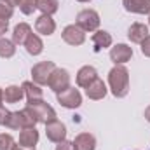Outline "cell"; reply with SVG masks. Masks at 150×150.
Here are the masks:
<instances>
[{
  "label": "cell",
  "mask_w": 150,
  "mask_h": 150,
  "mask_svg": "<svg viewBox=\"0 0 150 150\" xmlns=\"http://www.w3.org/2000/svg\"><path fill=\"white\" fill-rule=\"evenodd\" d=\"M35 2H37V9L42 14L52 16V14L58 12V9H59V2H58V0H35Z\"/></svg>",
  "instance_id": "22"
},
{
  "label": "cell",
  "mask_w": 150,
  "mask_h": 150,
  "mask_svg": "<svg viewBox=\"0 0 150 150\" xmlns=\"http://www.w3.org/2000/svg\"><path fill=\"white\" fill-rule=\"evenodd\" d=\"M61 38L68 44V45H82L86 42V32L79 26V25H68L65 26L63 33H61Z\"/></svg>",
  "instance_id": "7"
},
{
  "label": "cell",
  "mask_w": 150,
  "mask_h": 150,
  "mask_svg": "<svg viewBox=\"0 0 150 150\" xmlns=\"http://www.w3.org/2000/svg\"><path fill=\"white\" fill-rule=\"evenodd\" d=\"M45 136L49 142L52 143H59L63 140H67V126L61 120H52L49 124H45Z\"/></svg>",
  "instance_id": "8"
},
{
  "label": "cell",
  "mask_w": 150,
  "mask_h": 150,
  "mask_svg": "<svg viewBox=\"0 0 150 150\" xmlns=\"http://www.w3.org/2000/svg\"><path fill=\"white\" fill-rule=\"evenodd\" d=\"M9 110H5V107H0V126H5L7 119H9Z\"/></svg>",
  "instance_id": "29"
},
{
  "label": "cell",
  "mask_w": 150,
  "mask_h": 150,
  "mask_svg": "<svg viewBox=\"0 0 150 150\" xmlns=\"http://www.w3.org/2000/svg\"><path fill=\"white\" fill-rule=\"evenodd\" d=\"M100 14L94 9H82L77 14L75 25H79L84 32H96L100 28Z\"/></svg>",
  "instance_id": "3"
},
{
  "label": "cell",
  "mask_w": 150,
  "mask_h": 150,
  "mask_svg": "<svg viewBox=\"0 0 150 150\" xmlns=\"http://www.w3.org/2000/svg\"><path fill=\"white\" fill-rule=\"evenodd\" d=\"M145 119H147V120L150 122V105L147 107V108H145Z\"/></svg>",
  "instance_id": "32"
},
{
  "label": "cell",
  "mask_w": 150,
  "mask_h": 150,
  "mask_svg": "<svg viewBox=\"0 0 150 150\" xmlns=\"http://www.w3.org/2000/svg\"><path fill=\"white\" fill-rule=\"evenodd\" d=\"M149 26L143 25V23H133L127 30V38L133 42V44H142L145 38L149 37Z\"/></svg>",
  "instance_id": "14"
},
{
  "label": "cell",
  "mask_w": 150,
  "mask_h": 150,
  "mask_svg": "<svg viewBox=\"0 0 150 150\" xmlns=\"http://www.w3.org/2000/svg\"><path fill=\"white\" fill-rule=\"evenodd\" d=\"M35 32H37L38 35H45V37L52 35L56 32V23H54L52 16L40 14L37 19H35Z\"/></svg>",
  "instance_id": "10"
},
{
  "label": "cell",
  "mask_w": 150,
  "mask_h": 150,
  "mask_svg": "<svg viewBox=\"0 0 150 150\" xmlns=\"http://www.w3.org/2000/svg\"><path fill=\"white\" fill-rule=\"evenodd\" d=\"M32 35V26L28 23H19L12 30V42L16 45H25V42Z\"/></svg>",
  "instance_id": "17"
},
{
  "label": "cell",
  "mask_w": 150,
  "mask_h": 150,
  "mask_svg": "<svg viewBox=\"0 0 150 150\" xmlns=\"http://www.w3.org/2000/svg\"><path fill=\"white\" fill-rule=\"evenodd\" d=\"M140 45H142V54H143V56H147V58H150V35L145 38Z\"/></svg>",
  "instance_id": "28"
},
{
  "label": "cell",
  "mask_w": 150,
  "mask_h": 150,
  "mask_svg": "<svg viewBox=\"0 0 150 150\" xmlns=\"http://www.w3.org/2000/svg\"><path fill=\"white\" fill-rule=\"evenodd\" d=\"M2 103H4V89L0 87V107H4Z\"/></svg>",
  "instance_id": "33"
},
{
  "label": "cell",
  "mask_w": 150,
  "mask_h": 150,
  "mask_svg": "<svg viewBox=\"0 0 150 150\" xmlns=\"http://www.w3.org/2000/svg\"><path fill=\"white\" fill-rule=\"evenodd\" d=\"M7 30H9V21L0 18V37H2V35H5V33H7Z\"/></svg>",
  "instance_id": "30"
},
{
  "label": "cell",
  "mask_w": 150,
  "mask_h": 150,
  "mask_svg": "<svg viewBox=\"0 0 150 150\" xmlns=\"http://www.w3.org/2000/svg\"><path fill=\"white\" fill-rule=\"evenodd\" d=\"M14 145H16V142L11 134H5V133L0 134V150H12Z\"/></svg>",
  "instance_id": "26"
},
{
  "label": "cell",
  "mask_w": 150,
  "mask_h": 150,
  "mask_svg": "<svg viewBox=\"0 0 150 150\" xmlns=\"http://www.w3.org/2000/svg\"><path fill=\"white\" fill-rule=\"evenodd\" d=\"M5 2H7V4H11V5H14V7H16V5H19V2H21V0H5Z\"/></svg>",
  "instance_id": "31"
},
{
  "label": "cell",
  "mask_w": 150,
  "mask_h": 150,
  "mask_svg": "<svg viewBox=\"0 0 150 150\" xmlns=\"http://www.w3.org/2000/svg\"><path fill=\"white\" fill-rule=\"evenodd\" d=\"M122 5L133 14H150V0H122Z\"/></svg>",
  "instance_id": "16"
},
{
  "label": "cell",
  "mask_w": 150,
  "mask_h": 150,
  "mask_svg": "<svg viewBox=\"0 0 150 150\" xmlns=\"http://www.w3.org/2000/svg\"><path fill=\"white\" fill-rule=\"evenodd\" d=\"M25 96V91L21 86H7L4 91V101L5 103H19Z\"/></svg>",
  "instance_id": "21"
},
{
  "label": "cell",
  "mask_w": 150,
  "mask_h": 150,
  "mask_svg": "<svg viewBox=\"0 0 150 150\" xmlns=\"http://www.w3.org/2000/svg\"><path fill=\"white\" fill-rule=\"evenodd\" d=\"M25 49H26V52L30 56H38L44 51V42H42V38L38 37L37 33H32L28 37V40L25 42Z\"/></svg>",
  "instance_id": "20"
},
{
  "label": "cell",
  "mask_w": 150,
  "mask_h": 150,
  "mask_svg": "<svg viewBox=\"0 0 150 150\" xmlns=\"http://www.w3.org/2000/svg\"><path fill=\"white\" fill-rule=\"evenodd\" d=\"M56 150H77L74 145V142H68V140H63L56 145Z\"/></svg>",
  "instance_id": "27"
},
{
  "label": "cell",
  "mask_w": 150,
  "mask_h": 150,
  "mask_svg": "<svg viewBox=\"0 0 150 150\" xmlns=\"http://www.w3.org/2000/svg\"><path fill=\"white\" fill-rule=\"evenodd\" d=\"M54 68H56L54 61H40L37 65H33V68H32V79H33V82L38 84V86L47 84V80H49V77H51Z\"/></svg>",
  "instance_id": "6"
},
{
  "label": "cell",
  "mask_w": 150,
  "mask_h": 150,
  "mask_svg": "<svg viewBox=\"0 0 150 150\" xmlns=\"http://www.w3.org/2000/svg\"><path fill=\"white\" fill-rule=\"evenodd\" d=\"M16 54V44L5 37H0V58H12Z\"/></svg>",
  "instance_id": "23"
},
{
  "label": "cell",
  "mask_w": 150,
  "mask_h": 150,
  "mask_svg": "<svg viewBox=\"0 0 150 150\" xmlns=\"http://www.w3.org/2000/svg\"><path fill=\"white\" fill-rule=\"evenodd\" d=\"M96 79H98V70H96L94 67L86 65V67H82V68L77 72V86L86 89V87H89V84H93Z\"/></svg>",
  "instance_id": "11"
},
{
  "label": "cell",
  "mask_w": 150,
  "mask_h": 150,
  "mask_svg": "<svg viewBox=\"0 0 150 150\" xmlns=\"http://www.w3.org/2000/svg\"><path fill=\"white\" fill-rule=\"evenodd\" d=\"M23 91H25V96L28 98V101H38V100H42L44 98V91H42V87L35 84V82H30V80H26V82H23Z\"/></svg>",
  "instance_id": "19"
},
{
  "label": "cell",
  "mask_w": 150,
  "mask_h": 150,
  "mask_svg": "<svg viewBox=\"0 0 150 150\" xmlns=\"http://www.w3.org/2000/svg\"><path fill=\"white\" fill-rule=\"evenodd\" d=\"M12 150H35V149H25V147H19V145H14Z\"/></svg>",
  "instance_id": "34"
},
{
  "label": "cell",
  "mask_w": 150,
  "mask_h": 150,
  "mask_svg": "<svg viewBox=\"0 0 150 150\" xmlns=\"http://www.w3.org/2000/svg\"><path fill=\"white\" fill-rule=\"evenodd\" d=\"M77 150H96V138L91 133H80L74 140Z\"/></svg>",
  "instance_id": "18"
},
{
  "label": "cell",
  "mask_w": 150,
  "mask_h": 150,
  "mask_svg": "<svg viewBox=\"0 0 150 150\" xmlns=\"http://www.w3.org/2000/svg\"><path fill=\"white\" fill-rule=\"evenodd\" d=\"M108 86L115 98H126L129 93V70L124 65H115L108 72Z\"/></svg>",
  "instance_id": "1"
},
{
  "label": "cell",
  "mask_w": 150,
  "mask_h": 150,
  "mask_svg": "<svg viewBox=\"0 0 150 150\" xmlns=\"http://www.w3.org/2000/svg\"><path fill=\"white\" fill-rule=\"evenodd\" d=\"M149 25H150V14H149Z\"/></svg>",
  "instance_id": "36"
},
{
  "label": "cell",
  "mask_w": 150,
  "mask_h": 150,
  "mask_svg": "<svg viewBox=\"0 0 150 150\" xmlns=\"http://www.w3.org/2000/svg\"><path fill=\"white\" fill-rule=\"evenodd\" d=\"M12 14H14V5L7 4L5 0H0V18L9 21L12 18Z\"/></svg>",
  "instance_id": "25"
},
{
  "label": "cell",
  "mask_w": 150,
  "mask_h": 150,
  "mask_svg": "<svg viewBox=\"0 0 150 150\" xmlns=\"http://www.w3.org/2000/svg\"><path fill=\"white\" fill-rule=\"evenodd\" d=\"M56 98H58V103L63 108H68V110H75V108H79L82 105V94H80L79 89H75L74 86H70L65 91L58 93Z\"/></svg>",
  "instance_id": "4"
},
{
  "label": "cell",
  "mask_w": 150,
  "mask_h": 150,
  "mask_svg": "<svg viewBox=\"0 0 150 150\" xmlns=\"http://www.w3.org/2000/svg\"><path fill=\"white\" fill-rule=\"evenodd\" d=\"M79 2H82V4H86V2H91V0H79Z\"/></svg>",
  "instance_id": "35"
},
{
  "label": "cell",
  "mask_w": 150,
  "mask_h": 150,
  "mask_svg": "<svg viewBox=\"0 0 150 150\" xmlns=\"http://www.w3.org/2000/svg\"><path fill=\"white\" fill-rule=\"evenodd\" d=\"M107 84L98 77L93 84H89V87H86V96L89 98V100H94V101H98V100H103L105 96H107Z\"/></svg>",
  "instance_id": "13"
},
{
  "label": "cell",
  "mask_w": 150,
  "mask_h": 150,
  "mask_svg": "<svg viewBox=\"0 0 150 150\" xmlns=\"http://www.w3.org/2000/svg\"><path fill=\"white\" fill-rule=\"evenodd\" d=\"M93 45H94V52H100L101 49H107V47H110L113 42L112 35L108 33V32H105V30H96L94 33H93Z\"/></svg>",
  "instance_id": "15"
},
{
  "label": "cell",
  "mask_w": 150,
  "mask_h": 150,
  "mask_svg": "<svg viewBox=\"0 0 150 150\" xmlns=\"http://www.w3.org/2000/svg\"><path fill=\"white\" fill-rule=\"evenodd\" d=\"M47 86H49V89L54 91L56 94L61 93V91H65L67 87H70V74H68V70L56 67V68L52 70L51 77H49V80H47Z\"/></svg>",
  "instance_id": "5"
},
{
  "label": "cell",
  "mask_w": 150,
  "mask_h": 150,
  "mask_svg": "<svg viewBox=\"0 0 150 150\" xmlns=\"http://www.w3.org/2000/svg\"><path fill=\"white\" fill-rule=\"evenodd\" d=\"M26 107L33 112L35 119H37V122L49 124V122L56 120V110H54L49 103H45L44 100H38V101H28Z\"/></svg>",
  "instance_id": "2"
},
{
  "label": "cell",
  "mask_w": 150,
  "mask_h": 150,
  "mask_svg": "<svg viewBox=\"0 0 150 150\" xmlns=\"http://www.w3.org/2000/svg\"><path fill=\"white\" fill-rule=\"evenodd\" d=\"M19 147L25 149H35V145L38 143V131L35 129V126L32 127H23L19 133Z\"/></svg>",
  "instance_id": "12"
},
{
  "label": "cell",
  "mask_w": 150,
  "mask_h": 150,
  "mask_svg": "<svg viewBox=\"0 0 150 150\" xmlns=\"http://www.w3.org/2000/svg\"><path fill=\"white\" fill-rule=\"evenodd\" d=\"M133 58V47L127 44H117L110 49V61L113 65H124Z\"/></svg>",
  "instance_id": "9"
},
{
  "label": "cell",
  "mask_w": 150,
  "mask_h": 150,
  "mask_svg": "<svg viewBox=\"0 0 150 150\" xmlns=\"http://www.w3.org/2000/svg\"><path fill=\"white\" fill-rule=\"evenodd\" d=\"M18 7H19V11H21L23 14L30 16V14H33V12L37 11V2H35V0H21Z\"/></svg>",
  "instance_id": "24"
}]
</instances>
